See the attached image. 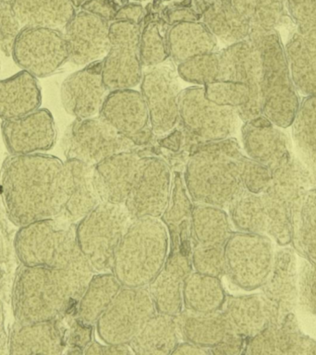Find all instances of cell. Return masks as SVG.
I'll use <instances>...</instances> for the list:
<instances>
[{
	"label": "cell",
	"instance_id": "6da1fadb",
	"mask_svg": "<svg viewBox=\"0 0 316 355\" xmlns=\"http://www.w3.org/2000/svg\"><path fill=\"white\" fill-rule=\"evenodd\" d=\"M63 165L60 158L44 153L6 160L0 188L6 213L14 225L19 227L57 218L63 202Z\"/></svg>",
	"mask_w": 316,
	"mask_h": 355
},
{
	"label": "cell",
	"instance_id": "7a4b0ae2",
	"mask_svg": "<svg viewBox=\"0 0 316 355\" xmlns=\"http://www.w3.org/2000/svg\"><path fill=\"white\" fill-rule=\"evenodd\" d=\"M75 226L55 218L33 222L19 227L13 246L21 265L65 272L83 293L94 270L80 251Z\"/></svg>",
	"mask_w": 316,
	"mask_h": 355
},
{
	"label": "cell",
	"instance_id": "3957f363",
	"mask_svg": "<svg viewBox=\"0 0 316 355\" xmlns=\"http://www.w3.org/2000/svg\"><path fill=\"white\" fill-rule=\"evenodd\" d=\"M243 155L231 137L191 147L183 180L193 204L229 207L244 193L238 163Z\"/></svg>",
	"mask_w": 316,
	"mask_h": 355
},
{
	"label": "cell",
	"instance_id": "277c9868",
	"mask_svg": "<svg viewBox=\"0 0 316 355\" xmlns=\"http://www.w3.org/2000/svg\"><path fill=\"white\" fill-rule=\"evenodd\" d=\"M82 293L65 272L44 266H21L11 291L16 323L55 320L75 310Z\"/></svg>",
	"mask_w": 316,
	"mask_h": 355
},
{
	"label": "cell",
	"instance_id": "5b68a950",
	"mask_svg": "<svg viewBox=\"0 0 316 355\" xmlns=\"http://www.w3.org/2000/svg\"><path fill=\"white\" fill-rule=\"evenodd\" d=\"M168 252V232L160 218L133 219L116 249L112 273L123 287H147Z\"/></svg>",
	"mask_w": 316,
	"mask_h": 355
},
{
	"label": "cell",
	"instance_id": "8992f818",
	"mask_svg": "<svg viewBox=\"0 0 316 355\" xmlns=\"http://www.w3.org/2000/svg\"><path fill=\"white\" fill-rule=\"evenodd\" d=\"M269 171L270 182L259 193L265 235L279 245L287 246L292 240L294 219L302 200L316 182L307 166L294 154Z\"/></svg>",
	"mask_w": 316,
	"mask_h": 355
},
{
	"label": "cell",
	"instance_id": "52a82bcc",
	"mask_svg": "<svg viewBox=\"0 0 316 355\" xmlns=\"http://www.w3.org/2000/svg\"><path fill=\"white\" fill-rule=\"evenodd\" d=\"M248 38L256 44L262 60L263 116L277 127H290L301 100L291 78L279 33L276 29L251 33Z\"/></svg>",
	"mask_w": 316,
	"mask_h": 355
},
{
	"label": "cell",
	"instance_id": "ba28073f",
	"mask_svg": "<svg viewBox=\"0 0 316 355\" xmlns=\"http://www.w3.org/2000/svg\"><path fill=\"white\" fill-rule=\"evenodd\" d=\"M132 220L124 205L101 202L78 222V244L94 272H112L116 249Z\"/></svg>",
	"mask_w": 316,
	"mask_h": 355
},
{
	"label": "cell",
	"instance_id": "9c48e42d",
	"mask_svg": "<svg viewBox=\"0 0 316 355\" xmlns=\"http://www.w3.org/2000/svg\"><path fill=\"white\" fill-rule=\"evenodd\" d=\"M240 116L234 107L216 104L205 96L204 86H191L179 96V122L185 136L184 150L231 137L237 132Z\"/></svg>",
	"mask_w": 316,
	"mask_h": 355
},
{
	"label": "cell",
	"instance_id": "30bf717a",
	"mask_svg": "<svg viewBox=\"0 0 316 355\" xmlns=\"http://www.w3.org/2000/svg\"><path fill=\"white\" fill-rule=\"evenodd\" d=\"M271 238L260 233L233 232L225 244L226 276L244 291L265 284L274 260Z\"/></svg>",
	"mask_w": 316,
	"mask_h": 355
},
{
	"label": "cell",
	"instance_id": "8fae6325",
	"mask_svg": "<svg viewBox=\"0 0 316 355\" xmlns=\"http://www.w3.org/2000/svg\"><path fill=\"white\" fill-rule=\"evenodd\" d=\"M147 287H123L96 321L100 340L108 344H130L155 313Z\"/></svg>",
	"mask_w": 316,
	"mask_h": 355
},
{
	"label": "cell",
	"instance_id": "7c38bea8",
	"mask_svg": "<svg viewBox=\"0 0 316 355\" xmlns=\"http://www.w3.org/2000/svg\"><path fill=\"white\" fill-rule=\"evenodd\" d=\"M62 146L67 159L82 161L91 166L119 153L136 151L132 141L99 116L75 119L64 133Z\"/></svg>",
	"mask_w": 316,
	"mask_h": 355
},
{
	"label": "cell",
	"instance_id": "4fadbf2b",
	"mask_svg": "<svg viewBox=\"0 0 316 355\" xmlns=\"http://www.w3.org/2000/svg\"><path fill=\"white\" fill-rule=\"evenodd\" d=\"M141 24L113 21L109 25V50L102 60L103 80L109 92L133 89L143 78L140 55Z\"/></svg>",
	"mask_w": 316,
	"mask_h": 355
},
{
	"label": "cell",
	"instance_id": "5bb4252c",
	"mask_svg": "<svg viewBox=\"0 0 316 355\" xmlns=\"http://www.w3.org/2000/svg\"><path fill=\"white\" fill-rule=\"evenodd\" d=\"M11 57L21 71L44 78L69 60V50L61 31L24 27L14 42Z\"/></svg>",
	"mask_w": 316,
	"mask_h": 355
},
{
	"label": "cell",
	"instance_id": "9a60e30c",
	"mask_svg": "<svg viewBox=\"0 0 316 355\" xmlns=\"http://www.w3.org/2000/svg\"><path fill=\"white\" fill-rule=\"evenodd\" d=\"M172 185L173 174L168 164L154 155H143L124 204L132 218H160L168 207Z\"/></svg>",
	"mask_w": 316,
	"mask_h": 355
},
{
	"label": "cell",
	"instance_id": "2e32d148",
	"mask_svg": "<svg viewBox=\"0 0 316 355\" xmlns=\"http://www.w3.org/2000/svg\"><path fill=\"white\" fill-rule=\"evenodd\" d=\"M180 93L177 75L170 66L151 67L143 74L141 94L155 136L168 135L179 124Z\"/></svg>",
	"mask_w": 316,
	"mask_h": 355
},
{
	"label": "cell",
	"instance_id": "e0dca14e",
	"mask_svg": "<svg viewBox=\"0 0 316 355\" xmlns=\"http://www.w3.org/2000/svg\"><path fill=\"white\" fill-rule=\"evenodd\" d=\"M218 80L243 83L249 88L251 103L243 122L263 116L262 60L254 42L247 38L219 52Z\"/></svg>",
	"mask_w": 316,
	"mask_h": 355
},
{
	"label": "cell",
	"instance_id": "ac0fdd59",
	"mask_svg": "<svg viewBox=\"0 0 316 355\" xmlns=\"http://www.w3.org/2000/svg\"><path fill=\"white\" fill-rule=\"evenodd\" d=\"M99 116L136 147L148 146L155 136L143 97L133 89L110 92Z\"/></svg>",
	"mask_w": 316,
	"mask_h": 355
},
{
	"label": "cell",
	"instance_id": "d6986e66",
	"mask_svg": "<svg viewBox=\"0 0 316 355\" xmlns=\"http://www.w3.org/2000/svg\"><path fill=\"white\" fill-rule=\"evenodd\" d=\"M1 135L12 155H32L51 150L57 141V127L51 112L38 108L19 118L3 121Z\"/></svg>",
	"mask_w": 316,
	"mask_h": 355
},
{
	"label": "cell",
	"instance_id": "ffe728a7",
	"mask_svg": "<svg viewBox=\"0 0 316 355\" xmlns=\"http://www.w3.org/2000/svg\"><path fill=\"white\" fill-rule=\"evenodd\" d=\"M110 92L103 80L102 60L85 66L67 77L61 85L64 110L75 119L98 116Z\"/></svg>",
	"mask_w": 316,
	"mask_h": 355
},
{
	"label": "cell",
	"instance_id": "44dd1931",
	"mask_svg": "<svg viewBox=\"0 0 316 355\" xmlns=\"http://www.w3.org/2000/svg\"><path fill=\"white\" fill-rule=\"evenodd\" d=\"M109 21L82 10L64 29L69 60L78 66L97 62L109 50Z\"/></svg>",
	"mask_w": 316,
	"mask_h": 355
},
{
	"label": "cell",
	"instance_id": "7402d4cb",
	"mask_svg": "<svg viewBox=\"0 0 316 355\" xmlns=\"http://www.w3.org/2000/svg\"><path fill=\"white\" fill-rule=\"evenodd\" d=\"M260 288L267 302L270 324L277 323L288 313H294L299 300L298 269L294 249L283 246L276 252L271 273Z\"/></svg>",
	"mask_w": 316,
	"mask_h": 355
},
{
	"label": "cell",
	"instance_id": "603a6c76",
	"mask_svg": "<svg viewBox=\"0 0 316 355\" xmlns=\"http://www.w3.org/2000/svg\"><path fill=\"white\" fill-rule=\"evenodd\" d=\"M63 202L57 218L76 224L101 202L94 185V166L77 159L63 165Z\"/></svg>",
	"mask_w": 316,
	"mask_h": 355
},
{
	"label": "cell",
	"instance_id": "cb8c5ba5",
	"mask_svg": "<svg viewBox=\"0 0 316 355\" xmlns=\"http://www.w3.org/2000/svg\"><path fill=\"white\" fill-rule=\"evenodd\" d=\"M243 354H316V340L302 332L290 313L249 338Z\"/></svg>",
	"mask_w": 316,
	"mask_h": 355
},
{
	"label": "cell",
	"instance_id": "d4e9b609",
	"mask_svg": "<svg viewBox=\"0 0 316 355\" xmlns=\"http://www.w3.org/2000/svg\"><path fill=\"white\" fill-rule=\"evenodd\" d=\"M241 139L247 157L268 168L293 155L288 136L263 116L244 121Z\"/></svg>",
	"mask_w": 316,
	"mask_h": 355
},
{
	"label": "cell",
	"instance_id": "484cf974",
	"mask_svg": "<svg viewBox=\"0 0 316 355\" xmlns=\"http://www.w3.org/2000/svg\"><path fill=\"white\" fill-rule=\"evenodd\" d=\"M143 155L119 153L94 166V180L101 202L124 205L132 190Z\"/></svg>",
	"mask_w": 316,
	"mask_h": 355
},
{
	"label": "cell",
	"instance_id": "4316f807",
	"mask_svg": "<svg viewBox=\"0 0 316 355\" xmlns=\"http://www.w3.org/2000/svg\"><path fill=\"white\" fill-rule=\"evenodd\" d=\"M193 271L191 255L168 252L162 270L147 286L157 313L177 315L182 312L183 283Z\"/></svg>",
	"mask_w": 316,
	"mask_h": 355
},
{
	"label": "cell",
	"instance_id": "83f0119b",
	"mask_svg": "<svg viewBox=\"0 0 316 355\" xmlns=\"http://www.w3.org/2000/svg\"><path fill=\"white\" fill-rule=\"evenodd\" d=\"M60 319L35 323H15L8 337V354H65L67 329Z\"/></svg>",
	"mask_w": 316,
	"mask_h": 355
},
{
	"label": "cell",
	"instance_id": "f1b7e54d",
	"mask_svg": "<svg viewBox=\"0 0 316 355\" xmlns=\"http://www.w3.org/2000/svg\"><path fill=\"white\" fill-rule=\"evenodd\" d=\"M284 49L297 91L304 96H316V24L296 26Z\"/></svg>",
	"mask_w": 316,
	"mask_h": 355
},
{
	"label": "cell",
	"instance_id": "f546056e",
	"mask_svg": "<svg viewBox=\"0 0 316 355\" xmlns=\"http://www.w3.org/2000/svg\"><path fill=\"white\" fill-rule=\"evenodd\" d=\"M193 207L182 174L175 171L170 199L160 218L168 230L169 252L191 255L194 244L191 232Z\"/></svg>",
	"mask_w": 316,
	"mask_h": 355
},
{
	"label": "cell",
	"instance_id": "4dcf8cb0",
	"mask_svg": "<svg viewBox=\"0 0 316 355\" xmlns=\"http://www.w3.org/2000/svg\"><path fill=\"white\" fill-rule=\"evenodd\" d=\"M41 86L37 78L21 71L0 80V119L8 121L27 115L40 108Z\"/></svg>",
	"mask_w": 316,
	"mask_h": 355
},
{
	"label": "cell",
	"instance_id": "1f68e13d",
	"mask_svg": "<svg viewBox=\"0 0 316 355\" xmlns=\"http://www.w3.org/2000/svg\"><path fill=\"white\" fill-rule=\"evenodd\" d=\"M223 312L230 329L248 340L270 324V312L262 293L227 295Z\"/></svg>",
	"mask_w": 316,
	"mask_h": 355
},
{
	"label": "cell",
	"instance_id": "d6a6232c",
	"mask_svg": "<svg viewBox=\"0 0 316 355\" xmlns=\"http://www.w3.org/2000/svg\"><path fill=\"white\" fill-rule=\"evenodd\" d=\"M22 27L64 30L76 15L71 0H10Z\"/></svg>",
	"mask_w": 316,
	"mask_h": 355
},
{
	"label": "cell",
	"instance_id": "836d02e7",
	"mask_svg": "<svg viewBox=\"0 0 316 355\" xmlns=\"http://www.w3.org/2000/svg\"><path fill=\"white\" fill-rule=\"evenodd\" d=\"M176 319L183 340L207 349L212 348L232 332L223 310L201 313L182 309Z\"/></svg>",
	"mask_w": 316,
	"mask_h": 355
},
{
	"label": "cell",
	"instance_id": "e575fe53",
	"mask_svg": "<svg viewBox=\"0 0 316 355\" xmlns=\"http://www.w3.org/2000/svg\"><path fill=\"white\" fill-rule=\"evenodd\" d=\"M169 57L179 65L195 55L216 52L218 40L202 22L186 21L168 29Z\"/></svg>",
	"mask_w": 316,
	"mask_h": 355
},
{
	"label": "cell",
	"instance_id": "d590c367",
	"mask_svg": "<svg viewBox=\"0 0 316 355\" xmlns=\"http://www.w3.org/2000/svg\"><path fill=\"white\" fill-rule=\"evenodd\" d=\"M176 315L155 313L130 343L134 354H172L179 343Z\"/></svg>",
	"mask_w": 316,
	"mask_h": 355
},
{
	"label": "cell",
	"instance_id": "8d00e7d4",
	"mask_svg": "<svg viewBox=\"0 0 316 355\" xmlns=\"http://www.w3.org/2000/svg\"><path fill=\"white\" fill-rule=\"evenodd\" d=\"M199 8L202 24L224 43L229 46L249 37V24L233 7L231 0H202Z\"/></svg>",
	"mask_w": 316,
	"mask_h": 355
},
{
	"label": "cell",
	"instance_id": "74e56055",
	"mask_svg": "<svg viewBox=\"0 0 316 355\" xmlns=\"http://www.w3.org/2000/svg\"><path fill=\"white\" fill-rule=\"evenodd\" d=\"M183 309L209 313L223 309L227 294L221 279L191 272L182 288Z\"/></svg>",
	"mask_w": 316,
	"mask_h": 355
},
{
	"label": "cell",
	"instance_id": "f35d334b",
	"mask_svg": "<svg viewBox=\"0 0 316 355\" xmlns=\"http://www.w3.org/2000/svg\"><path fill=\"white\" fill-rule=\"evenodd\" d=\"M191 232L194 244L225 245L233 233L232 223L224 208L193 204Z\"/></svg>",
	"mask_w": 316,
	"mask_h": 355
},
{
	"label": "cell",
	"instance_id": "ab89813d",
	"mask_svg": "<svg viewBox=\"0 0 316 355\" xmlns=\"http://www.w3.org/2000/svg\"><path fill=\"white\" fill-rule=\"evenodd\" d=\"M121 288L112 272L94 274L78 302L76 315L85 323L96 324Z\"/></svg>",
	"mask_w": 316,
	"mask_h": 355
},
{
	"label": "cell",
	"instance_id": "60d3db41",
	"mask_svg": "<svg viewBox=\"0 0 316 355\" xmlns=\"http://www.w3.org/2000/svg\"><path fill=\"white\" fill-rule=\"evenodd\" d=\"M290 126L299 159L316 182V96L301 100Z\"/></svg>",
	"mask_w": 316,
	"mask_h": 355
},
{
	"label": "cell",
	"instance_id": "b9f144b4",
	"mask_svg": "<svg viewBox=\"0 0 316 355\" xmlns=\"http://www.w3.org/2000/svg\"><path fill=\"white\" fill-rule=\"evenodd\" d=\"M291 243L305 261L316 265V185L305 194L296 214Z\"/></svg>",
	"mask_w": 316,
	"mask_h": 355
},
{
	"label": "cell",
	"instance_id": "7bdbcfd3",
	"mask_svg": "<svg viewBox=\"0 0 316 355\" xmlns=\"http://www.w3.org/2000/svg\"><path fill=\"white\" fill-rule=\"evenodd\" d=\"M231 3L249 24V33L276 29L288 13L286 0H231Z\"/></svg>",
	"mask_w": 316,
	"mask_h": 355
},
{
	"label": "cell",
	"instance_id": "ee69618b",
	"mask_svg": "<svg viewBox=\"0 0 316 355\" xmlns=\"http://www.w3.org/2000/svg\"><path fill=\"white\" fill-rule=\"evenodd\" d=\"M227 208L230 221L238 232L265 234V216L259 193L245 191Z\"/></svg>",
	"mask_w": 316,
	"mask_h": 355
},
{
	"label": "cell",
	"instance_id": "f6af8a7d",
	"mask_svg": "<svg viewBox=\"0 0 316 355\" xmlns=\"http://www.w3.org/2000/svg\"><path fill=\"white\" fill-rule=\"evenodd\" d=\"M168 30L165 22H147L140 36L141 64L146 68L161 65L169 58Z\"/></svg>",
	"mask_w": 316,
	"mask_h": 355
},
{
	"label": "cell",
	"instance_id": "bcb514c9",
	"mask_svg": "<svg viewBox=\"0 0 316 355\" xmlns=\"http://www.w3.org/2000/svg\"><path fill=\"white\" fill-rule=\"evenodd\" d=\"M205 96L220 105L231 107L238 111L243 121L251 103V93L245 85L230 80H216L204 86Z\"/></svg>",
	"mask_w": 316,
	"mask_h": 355
},
{
	"label": "cell",
	"instance_id": "7dc6e473",
	"mask_svg": "<svg viewBox=\"0 0 316 355\" xmlns=\"http://www.w3.org/2000/svg\"><path fill=\"white\" fill-rule=\"evenodd\" d=\"M219 52L207 53L188 58L177 65V74L185 82L204 86L218 80Z\"/></svg>",
	"mask_w": 316,
	"mask_h": 355
},
{
	"label": "cell",
	"instance_id": "c3c4849f",
	"mask_svg": "<svg viewBox=\"0 0 316 355\" xmlns=\"http://www.w3.org/2000/svg\"><path fill=\"white\" fill-rule=\"evenodd\" d=\"M191 265L197 273L222 279L226 275L225 245L193 244Z\"/></svg>",
	"mask_w": 316,
	"mask_h": 355
},
{
	"label": "cell",
	"instance_id": "681fc988",
	"mask_svg": "<svg viewBox=\"0 0 316 355\" xmlns=\"http://www.w3.org/2000/svg\"><path fill=\"white\" fill-rule=\"evenodd\" d=\"M240 173L241 182L247 191L261 193L270 182L271 174L267 166L246 155L240 157Z\"/></svg>",
	"mask_w": 316,
	"mask_h": 355
},
{
	"label": "cell",
	"instance_id": "f907efd6",
	"mask_svg": "<svg viewBox=\"0 0 316 355\" xmlns=\"http://www.w3.org/2000/svg\"><path fill=\"white\" fill-rule=\"evenodd\" d=\"M10 0H0V51L11 57L14 42L22 29Z\"/></svg>",
	"mask_w": 316,
	"mask_h": 355
},
{
	"label": "cell",
	"instance_id": "816d5d0a",
	"mask_svg": "<svg viewBox=\"0 0 316 355\" xmlns=\"http://www.w3.org/2000/svg\"><path fill=\"white\" fill-rule=\"evenodd\" d=\"M299 301L316 316V265L304 261L298 272Z\"/></svg>",
	"mask_w": 316,
	"mask_h": 355
},
{
	"label": "cell",
	"instance_id": "f5cc1de1",
	"mask_svg": "<svg viewBox=\"0 0 316 355\" xmlns=\"http://www.w3.org/2000/svg\"><path fill=\"white\" fill-rule=\"evenodd\" d=\"M94 324L85 323L78 316L72 318L67 329L66 354H82L86 347L93 341Z\"/></svg>",
	"mask_w": 316,
	"mask_h": 355
},
{
	"label": "cell",
	"instance_id": "db71d44e",
	"mask_svg": "<svg viewBox=\"0 0 316 355\" xmlns=\"http://www.w3.org/2000/svg\"><path fill=\"white\" fill-rule=\"evenodd\" d=\"M286 8L296 26L316 24V0H286Z\"/></svg>",
	"mask_w": 316,
	"mask_h": 355
},
{
	"label": "cell",
	"instance_id": "11a10c76",
	"mask_svg": "<svg viewBox=\"0 0 316 355\" xmlns=\"http://www.w3.org/2000/svg\"><path fill=\"white\" fill-rule=\"evenodd\" d=\"M247 340L236 333L230 332L226 337L210 348L211 354H243Z\"/></svg>",
	"mask_w": 316,
	"mask_h": 355
},
{
	"label": "cell",
	"instance_id": "9f6ffc18",
	"mask_svg": "<svg viewBox=\"0 0 316 355\" xmlns=\"http://www.w3.org/2000/svg\"><path fill=\"white\" fill-rule=\"evenodd\" d=\"M82 10L100 17L107 21H113L116 8L111 0H87L82 6Z\"/></svg>",
	"mask_w": 316,
	"mask_h": 355
},
{
	"label": "cell",
	"instance_id": "6f0895ef",
	"mask_svg": "<svg viewBox=\"0 0 316 355\" xmlns=\"http://www.w3.org/2000/svg\"><path fill=\"white\" fill-rule=\"evenodd\" d=\"M158 144L163 148L170 150L171 152L177 153L180 150H184L185 136L184 132L179 125L175 128L173 130L168 132V135H164V138L161 139Z\"/></svg>",
	"mask_w": 316,
	"mask_h": 355
},
{
	"label": "cell",
	"instance_id": "680465c9",
	"mask_svg": "<svg viewBox=\"0 0 316 355\" xmlns=\"http://www.w3.org/2000/svg\"><path fill=\"white\" fill-rule=\"evenodd\" d=\"M143 18V8L141 5L130 4L116 10L114 21H132L141 24Z\"/></svg>",
	"mask_w": 316,
	"mask_h": 355
},
{
	"label": "cell",
	"instance_id": "91938a15",
	"mask_svg": "<svg viewBox=\"0 0 316 355\" xmlns=\"http://www.w3.org/2000/svg\"><path fill=\"white\" fill-rule=\"evenodd\" d=\"M172 354L204 355L211 354V352L210 349L204 348V347L185 340L177 344Z\"/></svg>",
	"mask_w": 316,
	"mask_h": 355
},
{
	"label": "cell",
	"instance_id": "94428289",
	"mask_svg": "<svg viewBox=\"0 0 316 355\" xmlns=\"http://www.w3.org/2000/svg\"><path fill=\"white\" fill-rule=\"evenodd\" d=\"M198 19L199 15L184 8L171 11L168 15V21L172 25L179 24V22L198 21Z\"/></svg>",
	"mask_w": 316,
	"mask_h": 355
},
{
	"label": "cell",
	"instance_id": "6125c7cd",
	"mask_svg": "<svg viewBox=\"0 0 316 355\" xmlns=\"http://www.w3.org/2000/svg\"><path fill=\"white\" fill-rule=\"evenodd\" d=\"M87 1V0H71L72 5L74 6L75 8H82V6L85 4V3Z\"/></svg>",
	"mask_w": 316,
	"mask_h": 355
}]
</instances>
